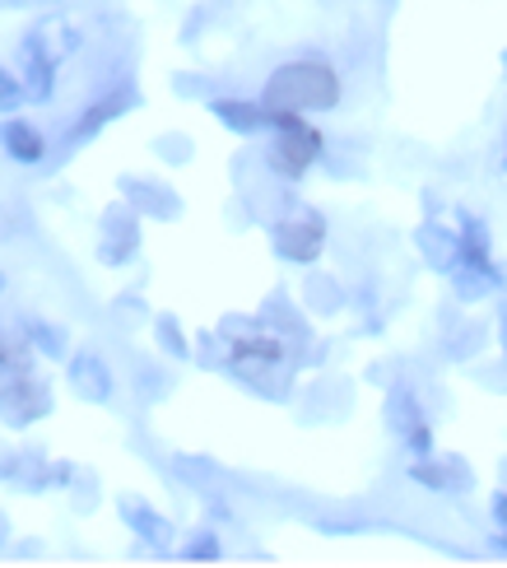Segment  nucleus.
Segmentation results:
<instances>
[{
	"mask_svg": "<svg viewBox=\"0 0 507 568\" xmlns=\"http://www.w3.org/2000/svg\"><path fill=\"white\" fill-rule=\"evenodd\" d=\"M23 103H29V89H23L19 70H6V65H0V112L14 116Z\"/></svg>",
	"mask_w": 507,
	"mask_h": 568,
	"instance_id": "obj_23",
	"label": "nucleus"
},
{
	"mask_svg": "<svg viewBox=\"0 0 507 568\" xmlns=\"http://www.w3.org/2000/svg\"><path fill=\"white\" fill-rule=\"evenodd\" d=\"M154 341H159V349L168 354V359H191V341L182 336V326H178L173 313H159L154 317Z\"/></svg>",
	"mask_w": 507,
	"mask_h": 568,
	"instance_id": "obj_20",
	"label": "nucleus"
},
{
	"mask_svg": "<svg viewBox=\"0 0 507 568\" xmlns=\"http://www.w3.org/2000/svg\"><path fill=\"white\" fill-rule=\"evenodd\" d=\"M494 239H489V224L475 220L462 210V266H475V271H494Z\"/></svg>",
	"mask_w": 507,
	"mask_h": 568,
	"instance_id": "obj_16",
	"label": "nucleus"
},
{
	"mask_svg": "<svg viewBox=\"0 0 507 568\" xmlns=\"http://www.w3.org/2000/svg\"><path fill=\"white\" fill-rule=\"evenodd\" d=\"M154 150H159V154H163L168 163H186V159H191V145H186V140H182V135H163V140H159V145H154Z\"/></svg>",
	"mask_w": 507,
	"mask_h": 568,
	"instance_id": "obj_27",
	"label": "nucleus"
},
{
	"mask_svg": "<svg viewBox=\"0 0 507 568\" xmlns=\"http://www.w3.org/2000/svg\"><path fill=\"white\" fill-rule=\"evenodd\" d=\"M10 453H14V447H6V443H0V470L10 466Z\"/></svg>",
	"mask_w": 507,
	"mask_h": 568,
	"instance_id": "obj_32",
	"label": "nucleus"
},
{
	"mask_svg": "<svg viewBox=\"0 0 507 568\" xmlns=\"http://www.w3.org/2000/svg\"><path fill=\"white\" fill-rule=\"evenodd\" d=\"M0 294H6V271H0Z\"/></svg>",
	"mask_w": 507,
	"mask_h": 568,
	"instance_id": "obj_34",
	"label": "nucleus"
},
{
	"mask_svg": "<svg viewBox=\"0 0 507 568\" xmlns=\"http://www.w3.org/2000/svg\"><path fill=\"white\" fill-rule=\"evenodd\" d=\"M6 536H10V523H6V513H0V546H6Z\"/></svg>",
	"mask_w": 507,
	"mask_h": 568,
	"instance_id": "obj_33",
	"label": "nucleus"
},
{
	"mask_svg": "<svg viewBox=\"0 0 507 568\" xmlns=\"http://www.w3.org/2000/svg\"><path fill=\"white\" fill-rule=\"evenodd\" d=\"M409 476L424 489H438V494H466L470 489V466L462 457H415Z\"/></svg>",
	"mask_w": 507,
	"mask_h": 568,
	"instance_id": "obj_10",
	"label": "nucleus"
},
{
	"mask_svg": "<svg viewBox=\"0 0 507 568\" xmlns=\"http://www.w3.org/2000/svg\"><path fill=\"white\" fill-rule=\"evenodd\" d=\"M116 513H122V523L135 531V540H140L144 550H154V555L173 550V523H168L163 513H154L144 499H135V494H122V499H116Z\"/></svg>",
	"mask_w": 507,
	"mask_h": 568,
	"instance_id": "obj_8",
	"label": "nucleus"
},
{
	"mask_svg": "<svg viewBox=\"0 0 507 568\" xmlns=\"http://www.w3.org/2000/svg\"><path fill=\"white\" fill-rule=\"evenodd\" d=\"M42 415H52V387L33 373H0V419L10 429H33Z\"/></svg>",
	"mask_w": 507,
	"mask_h": 568,
	"instance_id": "obj_3",
	"label": "nucleus"
},
{
	"mask_svg": "<svg viewBox=\"0 0 507 568\" xmlns=\"http://www.w3.org/2000/svg\"><path fill=\"white\" fill-rule=\"evenodd\" d=\"M498 331H503V354H507V303H503V313H498Z\"/></svg>",
	"mask_w": 507,
	"mask_h": 568,
	"instance_id": "obj_31",
	"label": "nucleus"
},
{
	"mask_svg": "<svg viewBox=\"0 0 507 568\" xmlns=\"http://www.w3.org/2000/svg\"><path fill=\"white\" fill-rule=\"evenodd\" d=\"M84 476V470L75 462H52V485L57 489H75V480Z\"/></svg>",
	"mask_w": 507,
	"mask_h": 568,
	"instance_id": "obj_28",
	"label": "nucleus"
},
{
	"mask_svg": "<svg viewBox=\"0 0 507 568\" xmlns=\"http://www.w3.org/2000/svg\"><path fill=\"white\" fill-rule=\"evenodd\" d=\"M80 52V33L61 19H42L19 42V80L29 89V103H47L57 93V70L65 57Z\"/></svg>",
	"mask_w": 507,
	"mask_h": 568,
	"instance_id": "obj_1",
	"label": "nucleus"
},
{
	"mask_svg": "<svg viewBox=\"0 0 507 568\" xmlns=\"http://www.w3.org/2000/svg\"><path fill=\"white\" fill-rule=\"evenodd\" d=\"M271 239H275V252L284 256V262H294V266H312V262L322 256L326 220L317 215V210H288L284 220H275Z\"/></svg>",
	"mask_w": 507,
	"mask_h": 568,
	"instance_id": "obj_4",
	"label": "nucleus"
},
{
	"mask_svg": "<svg viewBox=\"0 0 507 568\" xmlns=\"http://www.w3.org/2000/svg\"><path fill=\"white\" fill-rule=\"evenodd\" d=\"M182 559H191V564H210V559H220V536H214V531H196V536H186Z\"/></svg>",
	"mask_w": 507,
	"mask_h": 568,
	"instance_id": "obj_24",
	"label": "nucleus"
},
{
	"mask_svg": "<svg viewBox=\"0 0 507 568\" xmlns=\"http://www.w3.org/2000/svg\"><path fill=\"white\" fill-rule=\"evenodd\" d=\"M23 341H29V349L42 354V359H65V354H70L65 331L52 326V322H42V317H29V322H23Z\"/></svg>",
	"mask_w": 507,
	"mask_h": 568,
	"instance_id": "obj_18",
	"label": "nucleus"
},
{
	"mask_svg": "<svg viewBox=\"0 0 507 568\" xmlns=\"http://www.w3.org/2000/svg\"><path fill=\"white\" fill-rule=\"evenodd\" d=\"M173 470H178V476H182L191 489L214 494V485H220V466L205 462V457H178V462H173Z\"/></svg>",
	"mask_w": 507,
	"mask_h": 568,
	"instance_id": "obj_21",
	"label": "nucleus"
},
{
	"mask_svg": "<svg viewBox=\"0 0 507 568\" xmlns=\"http://www.w3.org/2000/svg\"><path fill=\"white\" fill-rule=\"evenodd\" d=\"M479 341H485V326L466 322V331H462V336H452V341H447V349L456 354V359H470V354L479 349Z\"/></svg>",
	"mask_w": 507,
	"mask_h": 568,
	"instance_id": "obj_25",
	"label": "nucleus"
},
{
	"mask_svg": "<svg viewBox=\"0 0 507 568\" xmlns=\"http://www.w3.org/2000/svg\"><path fill=\"white\" fill-rule=\"evenodd\" d=\"M0 373H33V364H29V354H19L6 336H0Z\"/></svg>",
	"mask_w": 507,
	"mask_h": 568,
	"instance_id": "obj_26",
	"label": "nucleus"
},
{
	"mask_svg": "<svg viewBox=\"0 0 507 568\" xmlns=\"http://www.w3.org/2000/svg\"><path fill=\"white\" fill-rule=\"evenodd\" d=\"M122 196L140 210V215H159V220H178L182 215V196L163 182H140V178H122Z\"/></svg>",
	"mask_w": 507,
	"mask_h": 568,
	"instance_id": "obj_11",
	"label": "nucleus"
},
{
	"mask_svg": "<svg viewBox=\"0 0 507 568\" xmlns=\"http://www.w3.org/2000/svg\"><path fill=\"white\" fill-rule=\"evenodd\" d=\"M140 210L135 205H112L103 215V243H99V262L103 266H126L131 256L140 252Z\"/></svg>",
	"mask_w": 507,
	"mask_h": 568,
	"instance_id": "obj_7",
	"label": "nucleus"
},
{
	"mask_svg": "<svg viewBox=\"0 0 507 568\" xmlns=\"http://www.w3.org/2000/svg\"><path fill=\"white\" fill-rule=\"evenodd\" d=\"M405 447H409L415 457H433V434H428V424H424V429L409 434V438H405Z\"/></svg>",
	"mask_w": 507,
	"mask_h": 568,
	"instance_id": "obj_29",
	"label": "nucleus"
},
{
	"mask_svg": "<svg viewBox=\"0 0 507 568\" xmlns=\"http://www.w3.org/2000/svg\"><path fill=\"white\" fill-rule=\"evenodd\" d=\"M317 154H322V135L312 131L307 122H298V126H288V131H275V140H271V150H265V163L284 178V182H298L312 163H317Z\"/></svg>",
	"mask_w": 507,
	"mask_h": 568,
	"instance_id": "obj_5",
	"label": "nucleus"
},
{
	"mask_svg": "<svg viewBox=\"0 0 507 568\" xmlns=\"http://www.w3.org/2000/svg\"><path fill=\"white\" fill-rule=\"evenodd\" d=\"M210 112L237 135H256V131H271V108L252 103V99H210Z\"/></svg>",
	"mask_w": 507,
	"mask_h": 568,
	"instance_id": "obj_15",
	"label": "nucleus"
},
{
	"mask_svg": "<svg viewBox=\"0 0 507 568\" xmlns=\"http://www.w3.org/2000/svg\"><path fill=\"white\" fill-rule=\"evenodd\" d=\"M307 303L317 307L322 317H331V313H341L345 307V294H341V284H335L331 275H312L307 280Z\"/></svg>",
	"mask_w": 507,
	"mask_h": 568,
	"instance_id": "obj_22",
	"label": "nucleus"
},
{
	"mask_svg": "<svg viewBox=\"0 0 507 568\" xmlns=\"http://www.w3.org/2000/svg\"><path fill=\"white\" fill-rule=\"evenodd\" d=\"M65 383L70 392H75L84 406H108L116 383H112V368L99 359L93 349H80V354H70V364H65Z\"/></svg>",
	"mask_w": 507,
	"mask_h": 568,
	"instance_id": "obj_6",
	"label": "nucleus"
},
{
	"mask_svg": "<svg viewBox=\"0 0 507 568\" xmlns=\"http://www.w3.org/2000/svg\"><path fill=\"white\" fill-rule=\"evenodd\" d=\"M452 284H456V298H466V303H475V298H485V294L503 290V275H498V266H494V271L456 266V271H452Z\"/></svg>",
	"mask_w": 507,
	"mask_h": 568,
	"instance_id": "obj_19",
	"label": "nucleus"
},
{
	"mask_svg": "<svg viewBox=\"0 0 507 568\" xmlns=\"http://www.w3.org/2000/svg\"><path fill=\"white\" fill-rule=\"evenodd\" d=\"M386 424L400 434V438H409L415 429H424V410H419V396L409 392L405 383H396L392 392H386Z\"/></svg>",
	"mask_w": 507,
	"mask_h": 568,
	"instance_id": "obj_17",
	"label": "nucleus"
},
{
	"mask_svg": "<svg viewBox=\"0 0 507 568\" xmlns=\"http://www.w3.org/2000/svg\"><path fill=\"white\" fill-rule=\"evenodd\" d=\"M0 150H6L14 163H23V169H33V163L47 159V140L33 122H23V116H6L0 122Z\"/></svg>",
	"mask_w": 507,
	"mask_h": 568,
	"instance_id": "obj_12",
	"label": "nucleus"
},
{
	"mask_svg": "<svg viewBox=\"0 0 507 568\" xmlns=\"http://www.w3.org/2000/svg\"><path fill=\"white\" fill-rule=\"evenodd\" d=\"M135 103H140V93H135V89H126V84H122V89H108L103 99H93V103L75 116V126H70V140H75V145H84L89 135H99L108 122H116V116H126Z\"/></svg>",
	"mask_w": 507,
	"mask_h": 568,
	"instance_id": "obj_9",
	"label": "nucleus"
},
{
	"mask_svg": "<svg viewBox=\"0 0 507 568\" xmlns=\"http://www.w3.org/2000/svg\"><path fill=\"white\" fill-rule=\"evenodd\" d=\"M0 480H10L23 494H42V489H52V462L42 453H33V447H14L10 466L0 470Z\"/></svg>",
	"mask_w": 507,
	"mask_h": 568,
	"instance_id": "obj_13",
	"label": "nucleus"
},
{
	"mask_svg": "<svg viewBox=\"0 0 507 568\" xmlns=\"http://www.w3.org/2000/svg\"><path fill=\"white\" fill-rule=\"evenodd\" d=\"M261 103L284 112H326L341 103V80L326 61H288L265 80Z\"/></svg>",
	"mask_w": 507,
	"mask_h": 568,
	"instance_id": "obj_2",
	"label": "nucleus"
},
{
	"mask_svg": "<svg viewBox=\"0 0 507 568\" xmlns=\"http://www.w3.org/2000/svg\"><path fill=\"white\" fill-rule=\"evenodd\" d=\"M415 243H419V252H424V262L438 271V275H452L456 266H462V233H452V229H443V224H424V229L415 233Z\"/></svg>",
	"mask_w": 507,
	"mask_h": 568,
	"instance_id": "obj_14",
	"label": "nucleus"
},
{
	"mask_svg": "<svg viewBox=\"0 0 507 568\" xmlns=\"http://www.w3.org/2000/svg\"><path fill=\"white\" fill-rule=\"evenodd\" d=\"M494 523L507 531V489H503V494H494Z\"/></svg>",
	"mask_w": 507,
	"mask_h": 568,
	"instance_id": "obj_30",
	"label": "nucleus"
}]
</instances>
